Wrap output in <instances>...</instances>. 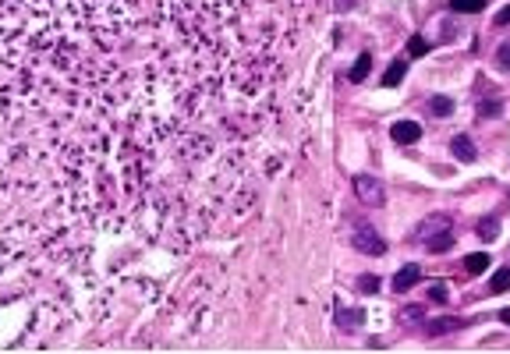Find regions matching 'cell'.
Instances as JSON below:
<instances>
[{
	"mask_svg": "<svg viewBox=\"0 0 510 354\" xmlns=\"http://www.w3.org/2000/svg\"><path fill=\"white\" fill-rule=\"evenodd\" d=\"M351 241H355V248H358V252H365V255H386V241L379 238V234H376L372 227H358Z\"/></svg>",
	"mask_w": 510,
	"mask_h": 354,
	"instance_id": "6da1fadb",
	"label": "cell"
},
{
	"mask_svg": "<svg viewBox=\"0 0 510 354\" xmlns=\"http://www.w3.org/2000/svg\"><path fill=\"white\" fill-rule=\"evenodd\" d=\"M355 192H358V199L365 202V206H383L386 202V192H383V185L376 181V177H355Z\"/></svg>",
	"mask_w": 510,
	"mask_h": 354,
	"instance_id": "7a4b0ae2",
	"label": "cell"
},
{
	"mask_svg": "<svg viewBox=\"0 0 510 354\" xmlns=\"http://www.w3.org/2000/svg\"><path fill=\"white\" fill-rule=\"evenodd\" d=\"M390 139H393L397 146H411V142L422 139V125H418V121H397V125L390 128Z\"/></svg>",
	"mask_w": 510,
	"mask_h": 354,
	"instance_id": "3957f363",
	"label": "cell"
},
{
	"mask_svg": "<svg viewBox=\"0 0 510 354\" xmlns=\"http://www.w3.org/2000/svg\"><path fill=\"white\" fill-rule=\"evenodd\" d=\"M418 280H422V269H418L415 262H408V266L397 269V276H393V290H397V294H404V290H411Z\"/></svg>",
	"mask_w": 510,
	"mask_h": 354,
	"instance_id": "277c9868",
	"label": "cell"
},
{
	"mask_svg": "<svg viewBox=\"0 0 510 354\" xmlns=\"http://www.w3.org/2000/svg\"><path fill=\"white\" fill-rule=\"evenodd\" d=\"M450 149H453V156H458L461 163H472V160L479 156V149H475V142H472L468 135H458V139L450 142Z\"/></svg>",
	"mask_w": 510,
	"mask_h": 354,
	"instance_id": "5b68a950",
	"label": "cell"
},
{
	"mask_svg": "<svg viewBox=\"0 0 510 354\" xmlns=\"http://www.w3.org/2000/svg\"><path fill=\"white\" fill-rule=\"evenodd\" d=\"M404 75H408V64H404V61H393V64L383 71V85H386V89H397V85L404 82Z\"/></svg>",
	"mask_w": 510,
	"mask_h": 354,
	"instance_id": "8992f818",
	"label": "cell"
},
{
	"mask_svg": "<svg viewBox=\"0 0 510 354\" xmlns=\"http://www.w3.org/2000/svg\"><path fill=\"white\" fill-rule=\"evenodd\" d=\"M486 4H489V0H450V11H458V15H479Z\"/></svg>",
	"mask_w": 510,
	"mask_h": 354,
	"instance_id": "52a82bcc",
	"label": "cell"
},
{
	"mask_svg": "<svg viewBox=\"0 0 510 354\" xmlns=\"http://www.w3.org/2000/svg\"><path fill=\"white\" fill-rule=\"evenodd\" d=\"M479 238H482V241H496V238H500V220H496V216L479 220Z\"/></svg>",
	"mask_w": 510,
	"mask_h": 354,
	"instance_id": "ba28073f",
	"label": "cell"
},
{
	"mask_svg": "<svg viewBox=\"0 0 510 354\" xmlns=\"http://www.w3.org/2000/svg\"><path fill=\"white\" fill-rule=\"evenodd\" d=\"M450 245H453L450 227H443V234H436V238H425V248H429V252H446Z\"/></svg>",
	"mask_w": 510,
	"mask_h": 354,
	"instance_id": "9c48e42d",
	"label": "cell"
},
{
	"mask_svg": "<svg viewBox=\"0 0 510 354\" xmlns=\"http://www.w3.org/2000/svg\"><path fill=\"white\" fill-rule=\"evenodd\" d=\"M429 113L432 117H450L453 113V99L450 96H432L429 99Z\"/></svg>",
	"mask_w": 510,
	"mask_h": 354,
	"instance_id": "30bf717a",
	"label": "cell"
},
{
	"mask_svg": "<svg viewBox=\"0 0 510 354\" xmlns=\"http://www.w3.org/2000/svg\"><path fill=\"white\" fill-rule=\"evenodd\" d=\"M369 71H372V53H362L355 61V68H351V82H365Z\"/></svg>",
	"mask_w": 510,
	"mask_h": 354,
	"instance_id": "8fae6325",
	"label": "cell"
},
{
	"mask_svg": "<svg viewBox=\"0 0 510 354\" xmlns=\"http://www.w3.org/2000/svg\"><path fill=\"white\" fill-rule=\"evenodd\" d=\"M489 290H493V294H503V290H510V266H503V269H496V273H493V283H489Z\"/></svg>",
	"mask_w": 510,
	"mask_h": 354,
	"instance_id": "7c38bea8",
	"label": "cell"
},
{
	"mask_svg": "<svg viewBox=\"0 0 510 354\" xmlns=\"http://www.w3.org/2000/svg\"><path fill=\"white\" fill-rule=\"evenodd\" d=\"M461 323L458 319H436V323H425V333L429 337H439V333H450V330H458Z\"/></svg>",
	"mask_w": 510,
	"mask_h": 354,
	"instance_id": "4fadbf2b",
	"label": "cell"
},
{
	"mask_svg": "<svg viewBox=\"0 0 510 354\" xmlns=\"http://www.w3.org/2000/svg\"><path fill=\"white\" fill-rule=\"evenodd\" d=\"M429 50H432V43H429L425 36H411V39H408V53H411V57H425Z\"/></svg>",
	"mask_w": 510,
	"mask_h": 354,
	"instance_id": "5bb4252c",
	"label": "cell"
},
{
	"mask_svg": "<svg viewBox=\"0 0 510 354\" xmlns=\"http://www.w3.org/2000/svg\"><path fill=\"white\" fill-rule=\"evenodd\" d=\"M503 113V99H479V117H500Z\"/></svg>",
	"mask_w": 510,
	"mask_h": 354,
	"instance_id": "9a60e30c",
	"label": "cell"
},
{
	"mask_svg": "<svg viewBox=\"0 0 510 354\" xmlns=\"http://www.w3.org/2000/svg\"><path fill=\"white\" fill-rule=\"evenodd\" d=\"M465 269H468V273H486V269H489V255H482V252L468 255V259H465Z\"/></svg>",
	"mask_w": 510,
	"mask_h": 354,
	"instance_id": "2e32d148",
	"label": "cell"
},
{
	"mask_svg": "<svg viewBox=\"0 0 510 354\" xmlns=\"http://www.w3.org/2000/svg\"><path fill=\"white\" fill-rule=\"evenodd\" d=\"M337 323L344 326V330H355V326L362 323V312H358V309H351V312H344V316H337Z\"/></svg>",
	"mask_w": 510,
	"mask_h": 354,
	"instance_id": "e0dca14e",
	"label": "cell"
},
{
	"mask_svg": "<svg viewBox=\"0 0 510 354\" xmlns=\"http://www.w3.org/2000/svg\"><path fill=\"white\" fill-rule=\"evenodd\" d=\"M496 68H500V71H510V43H503V46L496 50Z\"/></svg>",
	"mask_w": 510,
	"mask_h": 354,
	"instance_id": "ac0fdd59",
	"label": "cell"
},
{
	"mask_svg": "<svg viewBox=\"0 0 510 354\" xmlns=\"http://www.w3.org/2000/svg\"><path fill=\"white\" fill-rule=\"evenodd\" d=\"M358 290H365V294H376L379 290V276H358Z\"/></svg>",
	"mask_w": 510,
	"mask_h": 354,
	"instance_id": "d6986e66",
	"label": "cell"
},
{
	"mask_svg": "<svg viewBox=\"0 0 510 354\" xmlns=\"http://www.w3.org/2000/svg\"><path fill=\"white\" fill-rule=\"evenodd\" d=\"M429 298H432V302H439V305H443V302H446V287H443V283H436V287H432V290H429Z\"/></svg>",
	"mask_w": 510,
	"mask_h": 354,
	"instance_id": "ffe728a7",
	"label": "cell"
},
{
	"mask_svg": "<svg viewBox=\"0 0 510 354\" xmlns=\"http://www.w3.org/2000/svg\"><path fill=\"white\" fill-rule=\"evenodd\" d=\"M496 25H510V4L503 11H496Z\"/></svg>",
	"mask_w": 510,
	"mask_h": 354,
	"instance_id": "44dd1931",
	"label": "cell"
},
{
	"mask_svg": "<svg viewBox=\"0 0 510 354\" xmlns=\"http://www.w3.org/2000/svg\"><path fill=\"white\" fill-rule=\"evenodd\" d=\"M500 323H503V326H510V309H503V312H500Z\"/></svg>",
	"mask_w": 510,
	"mask_h": 354,
	"instance_id": "7402d4cb",
	"label": "cell"
}]
</instances>
